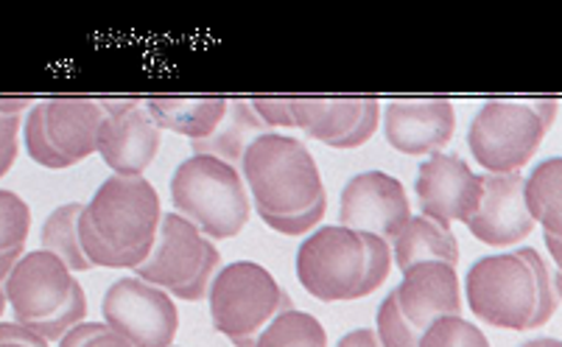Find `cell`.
Returning <instances> with one entry per match:
<instances>
[{
    "label": "cell",
    "mask_w": 562,
    "mask_h": 347,
    "mask_svg": "<svg viewBox=\"0 0 562 347\" xmlns=\"http://www.w3.org/2000/svg\"><path fill=\"white\" fill-rule=\"evenodd\" d=\"M59 347H132L104 323H79L59 339Z\"/></svg>",
    "instance_id": "obj_32"
},
{
    "label": "cell",
    "mask_w": 562,
    "mask_h": 347,
    "mask_svg": "<svg viewBox=\"0 0 562 347\" xmlns=\"http://www.w3.org/2000/svg\"><path fill=\"white\" fill-rule=\"evenodd\" d=\"M104 119L99 126V155L117 177H143L160 149V126L146 107L132 99L99 101Z\"/></svg>",
    "instance_id": "obj_12"
},
{
    "label": "cell",
    "mask_w": 562,
    "mask_h": 347,
    "mask_svg": "<svg viewBox=\"0 0 562 347\" xmlns=\"http://www.w3.org/2000/svg\"><path fill=\"white\" fill-rule=\"evenodd\" d=\"M457 130V112L448 99H401L383 110V135L401 155H437Z\"/></svg>",
    "instance_id": "obj_14"
},
{
    "label": "cell",
    "mask_w": 562,
    "mask_h": 347,
    "mask_svg": "<svg viewBox=\"0 0 562 347\" xmlns=\"http://www.w3.org/2000/svg\"><path fill=\"white\" fill-rule=\"evenodd\" d=\"M0 347H48V342L25 325L0 323Z\"/></svg>",
    "instance_id": "obj_37"
},
{
    "label": "cell",
    "mask_w": 562,
    "mask_h": 347,
    "mask_svg": "<svg viewBox=\"0 0 562 347\" xmlns=\"http://www.w3.org/2000/svg\"><path fill=\"white\" fill-rule=\"evenodd\" d=\"M364 275V247L352 230L319 227L297 249V278L311 298L322 303L356 300Z\"/></svg>",
    "instance_id": "obj_8"
},
{
    "label": "cell",
    "mask_w": 562,
    "mask_h": 347,
    "mask_svg": "<svg viewBox=\"0 0 562 347\" xmlns=\"http://www.w3.org/2000/svg\"><path fill=\"white\" fill-rule=\"evenodd\" d=\"M222 269V255L180 213H162L149 255L135 269L137 278L166 289L173 298L196 303L207 298L213 278Z\"/></svg>",
    "instance_id": "obj_4"
},
{
    "label": "cell",
    "mask_w": 562,
    "mask_h": 347,
    "mask_svg": "<svg viewBox=\"0 0 562 347\" xmlns=\"http://www.w3.org/2000/svg\"><path fill=\"white\" fill-rule=\"evenodd\" d=\"M328 334L314 314L289 309L263 325L255 347H325Z\"/></svg>",
    "instance_id": "obj_24"
},
{
    "label": "cell",
    "mask_w": 562,
    "mask_h": 347,
    "mask_svg": "<svg viewBox=\"0 0 562 347\" xmlns=\"http://www.w3.org/2000/svg\"><path fill=\"white\" fill-rule=\"evenodd\" d=\"M266 130H294L291 99H252L249 101Z\"/></svg>",
    "instance_id": "obj_35"
},
{
    "label": "cell",
    "mask_w": 562,
    "mask_h": 347,
    "mask_svg": "<svg viewBox=\"0 0 562 347\" xmlns=\"http://www.w3.org/2000/svg\"><path fill=\"white\" fill-rule=\"evenodd\" d=\"M378 121H381V104L375 99H361L359 121L352 124V130L341 141L334 143V149H359V146H364L375 135Z\"/></svg>",
    "instance_id": "obj_34"
},
{
    "label": "cell",
    "mask_w": 562,
    "mask_h": 347,
    "mask_svg": "<svg viewBox=\"0 0 562 347\" xmlns=\"http://www.w3.org/2000/svg\"><path fill=\"white\" fill-rule=\"evenodd\" d=\"M543 137L546 130L531 104L487 101L470 121L468 146L490 174H513L535 157Z\"/></svg>",
    "instance_id": "obj_7"
},
{
    "label": "cell",
    "mask_w": 562,
    "mask_h": 347,
    "mask_svg": "<svg viewBox=\"0 0 562 347\" xmlns=\"http://www.w3.org/2000/svg\"><path fill=\"white\" fill-rule=\"evenodd\" d=\"M408 219H412V205L406 188L392 174H356L341 191L339 224L352 233H372L392 244Z\"/></svg>",
    "instance_id": "obj_11"
},
{
    "label": "cell",
    "mask_w": 562,
    "mask_h": 347,
    "mask_svg": "<svg viewBox=\"0 0 562 347\" xmlns=\"http://www.w3.org/2000/svg\"><path fill=\"white\" fill-rule=\"evenodd\" d=\"M378 342L383 347H420V331L408 323L406 316L397 309L395 294L383 298V303L378 305Z\"/></svg>",
    "instance_id": "obj_28"
},
{
    "label": "cell",
    "mask_w": 562,
    "mask_h": 347,
    "mask_svg": "<svg viewBox=\"0 0 562 347\" xmlns=\"http://www.w3.org/2000/svg\"><path fill=\"white\" fill-rule=\"evenodd\" d=\"M23 258V247L20 249H9V253H0V286H3V280L9 278V272L14 269V264Z\"/></svg>",
    "instance_id": "obj_40"
},
{
    "label": "cell",
    "mask_w": 562,
    "mask_h": 347,
    "mask_svg": "<svg viewBox=\"0 0 562 347\" xmlns=\"http://www.w3.org/2000/svg\"><path fill=\"white\" fill-rule=\"evenodd\" d=\"M464 294L473 314L507 331H529L538 305L529 264L515 249L479 258L464 278Z\"/></svg>",
    "instance_id": "obj_6"
},
{
    "label": "cell",
    "mask_w": 562,
    "mask_h": 347,
    "mask_svg": "<svg viewBox=\"0 0 562 347\" xmlns=\"http://www.w3.org/2000/svg\"><path fill=\"white\" fill-rule=\"evenodd\" d=\"M23 137H25V149H29V155H32L34 163H40L43 168H70V163L65 160L63 155H56L54 146H50L48 137H45L43 104H34L32 112L25 115Z\"/></svg>",
    "instance_id": "obj_30"
},
{
    "label": "cell",
    "mask_w": 562,
    "mask_h": 347,
    "mask_svg": "<svg viewBox=\"0 0 562 347\" xmlns=\"http://www.w3.org/2000/svg\"><path fill=\"white\" fill-rule=\"evenodd\" d=\"M3 309H7V294H3V286H0V316H3Z\"/></svg>",
    "instance_id": "obj_44"
},
{
    "label": "cell",
    "mask_w": 562,
    "mask_h": 347,
    "mask_svg": "<svg viewBox=\"0 0 562 347\" xmlns=\"http://www.w3.org/2000/svg\"><path fill=\"white\" fill-rule=\"evenodd\" d=\"M515 253L529 264L531 278H535V294H538V305H535V316H531L529 331L540 328V325H546L551 316H554L557 300H560V286H557V278L549 272L543 255H540L538 249L518 247Z\"/></svg>",
    "instance_id": "obj_25"
},
{
    "label": "cell",
    "mask_w": 562,
    "mask_h": 347,
    "mask_svg": "<svg viewBox=\"0 0 562 347\" xmlns=\"http://www.w3.org/2000/svg\"><path fill=\"white\" fill-rule=\"evenodd\" d=\"M25 107H32V99H0V112L7 115H20Z\"/></svg>",
    "instance_id": "obj_41"
},
{
    "label": "cell",
    "mask_w": 562,
    "mask_h": 347,
    "mask_svg": "<svg viewBox=\"0 0 562 347\" xmlns=\"http://www.w3.org/2000/svg\"><path fill=\"white\" fill-rule=\"evenodd\" d=\"M361 247H364V275H361V286L356 292V300L367 298V294L378 292L383 280L390 278L392 269V247L390 242L372 236V233H359Z\"/></svg>",
    "instance_id": "obj_29"
},
{
    "label": "cell",
    "mask_w": 562,
    "mask_h": 347,
    "mask_svg": "<svg viewBox=\"0 0 562 347\" xmlns=\"http://www.w3.org/2000/svg\"><path fill=\"white\" fill-rule=\"evenodd\" d=\"M361 99H291L294 130L334 146L359 121Z\"/></svg>",
    "instance_id": "obj_21"
},
{
    "label": "cell",
    "mask_w": 562,
    "mask_h": 347,
    "mask_svg": "<svg viewBox=\"0 0 562 347\" xmlns=\"http://www.w3.org/2000/svg\"><path fill=\"white\" fill-rule=\"evenodd\" d=\"M18 132L20 115H7L0 112V177L14 166L18 160Z\"/></svg>",
    "instance_id": "obj_36"
},
{
    "label": "cell",
    "mask_w": 562,
    "mask_h": 347,
    "mask_svg": "<svg viewBox=\"0 0 562 347\" xmlns=\"http://www.w3.org/2000/svg\"><path fill=\"white\" fill-rule=\"evenodd\" d=\"M143 107L160 132L168 130L191 141H202L224 119L227 99H149Z\"/></svg>",
    "instance_id": "obj_20"
},
{
    "label": "cell",
    "mask_w": 562,
    "mask_h": 347,
    "mask_svg": "<svg viewBox=\"0 0 562 347\" xmlns=\"http://www.w3.org/2000/svg\"><path fill=\"white\" fill-rule=\"evenodd\" d=\"M546 244H549L551 258H554V264H557V267H560V236H549V233H546Z\"/></svg>",
    "instance_id": "obj_43"
},
{
    "label": "cell",
    "mask_w": 562,
    "mask_h": 347,
    "mask_svg": "<svg viewBox=\"0 0 562 347\" xmlns=\"http://www.w3.org/2000/svg\"><path fill=\"white\" fill-rule=\"evenodd\" d=\"M414 191L426 219H434L442 227H451V222L468 224L482 202V177L470 171L468 163L457 155L437 152L417 168Z\"/></svg>",
    "instance_id": "obj_13"
},
{
    "label": "cell",
    "mask_w": 562,
    "mask_h": 347,
    "mask_svg": "<svg viewBox=\"0 0 562 347\" xmlns=\"http://www.w3.org/2000/svg\"><path fill=\"white\" fill-rule=\"evenodd\" d=\"M420 347H490L487 336L459 316H439L420 336Z\"/></svg>",
    "instance_id": "obj_26"
},
{
    "label": "cell",
    "mask_w": 562,
    "mask_h": 347,
    "mask_svg": "<svg viewBox=\"0 0 562 347\" xmlns=\"http://www.w3.org/2000/svg\"><path fill=\"white\" fill-rule=\"evenodd\" d=\"M171 202L204 238H235L249 222V193L241 171L207 155H193L171 177Z\"/></svg>",
    "instance_id": "obj_2"
},
{
    "label": "cell",
    "mask_w": 562,
    "mask_h": 347,
    "mask_svg": "<svg viewBox=\"0 0 562 347\" xmlns=\"http://www.w3.org/2000/svg\"><path fill=\"white\" fill-rule=\"evenodd\" d=\"M104 325L124 336L132 347H171L180 314L166 289L140 278H121L106 289Z\"/></svg>",
    "instance_id": "obj_9"
},
{
    "label": "cell",
    "mask_w": 562,
    "mask_h": 347,
    "mask_svg": "<svg viewBox=\"0 0 562 347\" xmlns=\"http://www.w3.org/2000/svg\"><path fill=\"white\" fill-rule=\"evenodd\" d=\"M171 347H173V345H171Z\"/></svg>",
    "instance_id": "obj_45"
},
{
    "label": "cell",
    "mask_w": 562,
    "mask_h": 347,
    "mask_svg": "<svg viewBox=\"0 0 562 347\" xmlns=\"http://www.w3.org/2000/svg\"><path fill=\"white\" fill-rule=\"evenodd\" d=\"M336 347H383L381 342H378V334L370 328H356L350 331V334H345L339 339V345Z\"/></svg>",
    "instance_id": "obj_38"
},
{
    "label": "cell",
    "mask_w": 562,
    "mask_h": 347,
    "mask_svg": "<svg viewBox=\"0 0 562 347\" xmlns=\"http://www.w3.org/2000/svg\"><path fill=\"white\" fill-rule=\"evenodd\" d=\"M468 230L487 247H515L535 230L524 202V174H484L482 202Z\"/></svg>",
    "instance_id": "obj_15"
},
{
    "label": "cell",
    "mask_w": 562,
    "mask_h": 347,
    "mask_svg": "<svg viewBox=\"0 0 562 347\" xmlns=\"http://www.w3.org/2000/svg\"><path fill=\"white\" fill-rule=\"evenodd\" d=\"M76 286L79 280L54 253L34 249V253H23V258L14 264L9 278L3 280V294H7V303H12L14 323L34 328L40 323H48L50 316L68 305Z\"/></svg>",
    "instance_id": "obj_10"
},
{
    "label": "cell",
    "mask_w": 562,
    "mask_h": 347,
    "mask_svg": "<svg viewBox=\"0 0 562 347\" xmlns=\"http://www.w3.org/2000/svg\"><path fill=\"white\" fill-rule=\"evenodd\" d=\"M266 132L269 130L258 119V112L252 110V104L247 99H235L227 101L224 119L218 121L216 130L207 137H202V141H191V149L193 155L216 157V160L238 168L244 160V152L249 149V143L255 137L266 135Z\"/></svg>",
    "instance_id": "obj_18"
},
{
    "label": "cell",
    "mask_w": 562,
    "mask_h": 347,
    "mask_svg": "<svg viewBox=\"0 0 562 347\" xmlns=\"http://www.w3.org/2000/svg\"><path fill=\"white\" fill-rule=\"evenodd\" d=\"M238 171L258 205V216L303 213L325 197L319 168L311 152L303 141L280 132L255 137L244 152Z\"/></svg>",
    "instance_id": "obj_1"
},
{
    "label": "cell",
    "mask_w": 562,
    "mask_h": 347,
    "mask_svg": "<svg viewBox=\"0 0 562 347\" xmlns=\"http://www.w3.org/2000/svg\"><path fill=\"white\" fill-rule=\"evenodd\" d=\"M524 202L535 224H543L549 236H560L562 227V160L549 157L529 177H524Z\"/></svg>",
    "instance_id": "obj_22"
},
{
    "label": "cell",
    "mask_w": 562,
    "mask_h": 347,
    "mask_svg": "<svg viewBox=\"0 0 562 347\" xmlns=\"http://www.w3.org/2000/svg\"><path fill=\"white\" fill-rule=\"evenodd\" d=\"M85 314H87V294H85V289H81V286H76L74 298L68 300V305H65L59 314L50 316L48 323H40V325H34V328H29V331L40 334L45 342L63 339V336L68 334L70 328H76L79 323H85Z\"/></svg>",
    "instance_id": "obj_31"
},
{
    "label": "cell",
    "mask_w": 562,
    "mask_h": 347,
    "mask_svg": "<svg viewBox=\"0 0 562 347\" xmlns=\"http://www.w3.org/2000/svg\"><path fill=\"white\" fill-rule=\"evenodd\" d=\"M85 211L81 202H68V205H59L43 224V244L45 253H54L56 258L63 260L70 272H90L93 264L87 260L85 249L79 242V216Z\"/></svg>",
    "instance_id": "obj_23"
},
{
    "label": "cell",
    "mask_w": 562,
    "mask_h": 347,
    "mask_svg": "<svg viewBox=\"0 0 562 347\" xmlns=\"http://www.w3.org/2000/svg\"><path fill=\"white\" fill-rule=\"evenodd\" d=\"M104 119L93 99H48L43 101V130L56 155L70 166L87 160L99 149V126Z\"/></svg>",
    "instance_id": "obj_17"
},
{
    "label": "cell",
    "mask_w": 562,
    "mask_h": 347,
    "mask_svg": "<svg viewBox=\"0 0 562 347\" xmlns=\"http://www.w3.org/2000/svg\"><path fill=\"white\" fill-rule=\"evenodd\" d=\"M520 347H562V345H560V339H554V336H540V339L524 342Z\"/></svg>",
    "instance_id": "obj_42"
},
{
    "label": "cell",
    "mask_w": 562,
    "mask_h": 347,
    "mask_svg": "<svg viewBox=\"0 0 562 347\" xmlns=\"http://www.w3.org/2000/svg\"><path fill=\"white\" fill-rule=\"evenodd\" d=\"M213 328L235 347H255L263 325L280 311L294 309L269 269L255 260H235L222 267L207 289Z\"/></svg>",
    "instance_id": "obj_3"
},
{
    "label": "cell",
    "mask_w": 562,
    "mask_h": 347,
    "mask_svg": "<svg viewBox=\"0 0 562 347\" xmlns=\"http://www.w3.org/2000/svg\"><path fill=\"white\" fill-rule=\"evenodd\" d=\"M531 110H535V115L540 119L543 130L549 132L551 126H554V121H557V110H560V101H535V104H531Z\"/></svg>",
    "instance_id": "obj_39"
},
{
    "label": "cell",
    "mask_w": 562,
    "mask_h": 347,
    "mask_svg": "<svg viewBox=\"0 0 562 347\" xmlns=\"http://www.w3.org/2000/svg\"><path fill=\"white\" fill-rule=\"evenodd\" d=\"M397 309L414 328L426 331L439 316L462 314V292H459L457 267L442 260H423L403 272L395 292Z\"/></svg>",
    "instance_id": "obj_16"
},
{
    "label": "cell",
    "mask_w": 562,
    "mask_h": 347,
    "mask_svg": "<svg viewBox=\"0 0 562 347\" xmlns=\"http://www.w3.org/2000/svg\"><path fill=\"white\" fill-rule=\"evenodd\" d=\"M390 247L395 249V264L401 272H406L414 264H423V260H442L451 267L459 264V242L453 238L451 227H442L426 216L408 219L406 227L397 233Z\"/></svg>",
    "instance_id": "obj_19"
},
{
    "label": "cell",
    "mask_w": 562,
    "mask_h": 347,
    "mask_svg": "<svg viewBox=\"0 0 562 347\" xmlns=\"http://www.w3.org/2000/svg\"><path fill=\"white\" fill-rule=\"evenodd\" d=\"M325 208H328V197H322L319 202L308 208L303 213H291V216H260L266 227H272L274 233H283V236H303L308 230H314L316 224L325 216Z\"/></svg>",
    "instance_id": "obj_33"
},
{
    "label": "cell",
    "mask_w": 562,
    "mask_h": 347,
    "mask_svg": "<svg viewBox=\"0 0 562 347\" xmlns=\"http://www.w3.org/2000/svg\"><path fill=\"white\" fill-rule=\"evenodd\" d=\"M81 216L110 247L151 249L162 216L160 197L143 177L112 174L110 180L101 182Z\"/></svg>",
    "instance_id": "obj_5"
},
{
    "label": "cell",
    "mask_w": 562,
    "mask_h": 347,
    "mask_svg": "<svg viewBox=\"0 0 562 347\" xmlns=\"http://www.w3.org/2000/svg\"><path fill=\"white\" fill-rule=\"evenodd\" d=\"M32 211L14 191H0V253L25 247Z\"/></svg>",
    "instance_id": "obj_27"
}]
</instances>
